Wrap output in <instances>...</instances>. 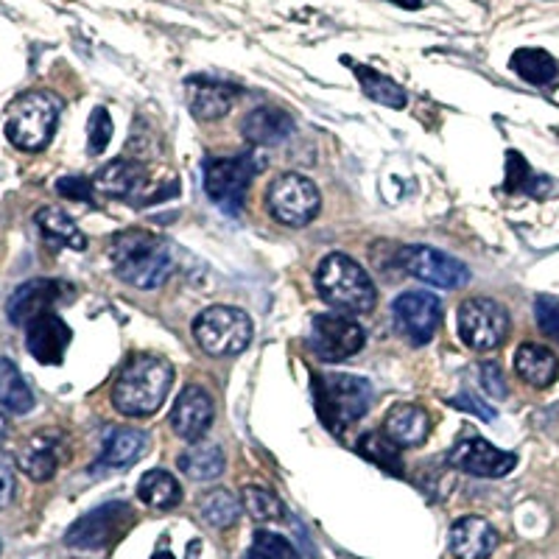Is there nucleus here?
Here are the masks:
<instances>
[{
  "instance_id": "obj_1",
  "label": "nucleus",
  "mask_w": 559,
  "mask_h": 559,
  "mask_svg": "<svg viewBox=\"0 0 559 559\" xmlns=\"http://www.w3.org/2000/svg\"><path fill=\"white\" fill-rule=\"evenodd\" d=\"M174 383V367L159 356H134L115 378L112 406L123 417H152L163 408Z\"/></svg>"
},
{
  "instance_id": "obj_2",
  "label": "nucleus",
  "mask_w": 559,
  "mask_h": 559,
  "mask_svg": "<svg viewBox=\"0 0 559 559\" xmlns=\"http://www.w3.org/2000/svg\"><path fill=\"white\" fill-rule=\"evenodd\" d=\"M115 274L134 288H159L174 272V254L168 243L148 229H127L112 241Z\"/></svg>"
},
{
  "instance_id": "obj_3",
  "label": "nucleus",
  "mask_w": 559,
  "mask_h": 559,
  "mask_svg": "<svg viewBox=\"0 0 559 559\" xmlns=\"http://www.w3.org/2000/svg\"><path fill=\"white\" fill-rule=\"evenodd\" d=\"M319 297L338 313H369L378 302V288L364 266L344 252H331L317 266Z\"/></svg>"
},
{
  "instance_id": "obj_4",
  "label": "nucleus",
  "mask_w": 559,
  "mask_h": 559,
  "mask_svg": "<svg viewBox=\"0 0 559 559\" xmlns=\"http://www.w3.org/2000/svg\"><path fill=\"white\" fill-rule=\"evenodd\" d=\"M59 112H62V104L51 93H43V90L23 93L7 107V121H3L7 140L20 152H43L57 132Z\"/></svg>"
},
{
  "instance_id": "obj_5",
  "label": "nucleus",
  "mask_w": 559,
  "mask_h": 559,
  "mask_svg": "<svg viewBox=\"0 0 559 559\" xmlns=\"http://www.w3.org/2000/svg\"><path fill=\"white\" fill-rule=\"evenodd\" d=\"M313 394H317L319 417L333 433L358 423L372 406L369 381L358 376H347V372H322V376H317L313 378Z\"/></svg>"
},
{
  "instance_id": "obj_6",
  "label": "nucleus",
  "mask_w": 559,
  "mask_h": 559,
  "mask_svg": "<svg viewBox=\"0 0 559 559\" xmlns=\"http://www.w3.org/2000/svg\"><path fill=\"white\" fill-rule=\"evenodd\" d=\"M252 319L233 306H210L193 319V338L213 358L238 356L252 342Z\"/></svg>"
},
{
  "instance_id": "obj_7",
  "label": "nucleus",
  "mask_w": 559,
  "mask_h": 559,
  "mask_svg": "<svg viewBox=\"0 0 559 559\" xmlns=\"http://www.w3.org/2000/svg\"><path fill=\"white\" fill-rule=\"evenodd\" d=\"M258 168L261 166L254 152H243L238 157H210L204 163V193L224 213L238 216L247 204V191Z\"/></svg>"
},
{
  "instance_id": "obj_8",
  "label": "nucleus",
  "mask_w": 559,
  "mask_h": 559,
  "mask_svg": "<svg viewBox=\"0 0 559 559\" xmlns=\"http://www.w3.org/2000/svg\"><path fill=\"white\" fill-rule=\"evenodd\" d=\"M459 338L476 353L498 349L509 336V311L489 297L464 299L456 311Z\"/></svg>"
},
{
  "instance_id": "obj_9",
  "label": "nucleus",
  "mask_w": 559,
  "mask_h": 559,
  "mask_svg": "<svg viewBox=\"0 0 559 559\" xmlns=\"http://www.w3.org/2000/svg\"><path fill=\"white\" fill-rule=\"evenodd\" d=\"M266 207L286 227H306L322 210L319 188L302 174H283L266 191Z\"/></svg>"
},
{
  "instance_id": "obj_10",
  "label": "nucleus",
  "mask_w": 559,
  "mask_h": 559,
  "mask_svg": "<svg viewBox=\"0 0 559 559\" xmlns=\"http://www.w3.org/2000/svg\"><path fill=\"white\" fill-rule=\"evenodd\" d=\"M134 521V512L129 503L109 501L104 507L93 509L84 518H79L64 534V546L79 548V551H98V548L112 546Z\"/></svg>"
},
{
  "instance_id": "obj_11",
  "label": "nucleus",
  "mask_w": 559,
  "mask_h": 559,
  "mask_svg": "<svg viewBox=\"0 0 559 559\" xmlns=\"http://www.w3.org/2000/svg\"><path fill=\"white\" fill-rule=\"evenodd\" d=\"M364 342H367V333H364L361 324L356 319H347L342 313H319L311 322V344L313 356L319 361L336 364L344 358H353L356 353H361Z\"/></svg>"
},
{
  "instance_id": "obj_12",
  "label": "nucleus",
  "mask_w": 559,
  "mask_h": 559,
  "mask_svg": "<svg viewBox=\"0 0 559 559\" xmlns=\"http://www.w3.org/2000/svg\"><path fill=\"white\" fill-rule=\"evenodd\" d=\"M394 328L414 347H423L433 338L442 322V302L431 292H403L392 306Z\"/></svg>"
},
{
  "instance_id": "obj_13",
  "label": "nucleus",
  "mask_w": 559,
  "mask_h": 559,
  "mask_svg": "<svg viewBox=\"0 0 559 559\" xmlns=\"http://www.w3.org/2000/svg\"><path fill=\"white\" fill-rule=\"evenodd\" d=\"M401 263L412 277L423 280L428 286L456 292V288L471 283V269L464 266L462 261H456L453 254L442 252V249L406 247L401 252Z\"/></svg>"
},
{
  "instance_id": "obj_14",
  "label": "nucleus",
  "mask_w": 559,
  "mask_h": 559,
  "mask_svg": "<svg viewBox=\"0 0 559 559\" xmlns=\"http://www.w3.org/2000/svg\"><path fill=\"white\" fill-rule=\"evenodd\" d=\"M448 462H451L456 471L476 478H503L518 467L515 453L501 451V448H496L484 437H473V433H464V437L459 439L456 445L451 448Z\"/></svg>"
},
{
  "instance_id": "obj_15",
  "label": "nucleus",
  "mask_w": 559,
  "mask_h": 559,
  "mask_svg": "<svg viewBox=\"0 0 559 559\" xmlns=\"http://www.w3.org/2000/svg\"><path fill=\"white\" fill-rule=\"evenodd\" d=\"M68 294H70V286L59 283V280H45V277L28 280V283H23L20 288H14V294L9 297L7 302L9 322L23 328V324L32 322L34 317H39V313L53 311V308H57Z\"/></svg>"
},
{
  "instance_id": "obj_16",
  "label": "nucleus",
  "mask_w": 559,
  "mask_h": 559,
  "mask_svg": "<svg viewBox=\"0 0 559 559\" xmlns=\"http://www.w3.org/2000/svg\"><path fill=\"white\" fill-rule=\"evenodd\" d=\"M213 417H216V403H213L207 389L193 383V386H185L174 403L171 428L185 442H199L213 426Z\"/></svg>"
},
{
  "instance_id": "obj_17",
  "label": "nucleus",
  "mask_w": 559,
  "mask_h": 559,
  "mask_svg": "<svg viewBox=\"0 0 559 559\" xmlns=\"http://www.w3.org/2000/svg\"><path fill=\"white\" fill-rule=\"evenodd\" d=\"M73 331L53 311H45L26 324V347L39 364L59 367L64 361Z\"/></svg>"
},
{
  "instance_id": "obj_18",
  "label": "nucleus",
  "mask_w": 559,
  "mask_h": 559,
  "mask_svg": "<svg viewBox=\"0 0 559 559\" xmlns=\"http://www.w3.org/2000/svg\"><path fill=\"white\" fill-rule=\"evenodd\" d=\"M238 90L213 76H191L185 82L188 107L199 121H218L233 109Z\"/></svg>"
},
{
  "instance_id": "obj_19",
  "label": "nucleus",
  "mask_w": 559,
  "mask_h": 559,
  "mask_svg": "<svg viewBox=\"0 0 559 559\" xmlns=\"http://www.w3.org/2000/svg\"><path fill=\"white\" fill-rule=\"evenodd\" d=\"M148 451V433L138 431V428H109L104 437V448L98 462L93 464V473L102 471H123L129 464L138 462L140 456H146Z\"/></svg>"
},
{
  "instance_id": "obj_20",
  "label": "nucleus",
  "mask_w": 559,
  "mask_h": 559,
  "mask_svg": "<svg viewBox=\"0 0 559 559\" xmlns=\"http://www.w3.org/2000/svg\"><path fill=\"white\" fill-rule=\"evenodd\" d=\"M498 548V532L478 515L459 518L451 528V551L456 559H487Z\"/></svg>"
},
{
  "instance_id": "obj_21",
  "label": "nucleus",
  "mask_w": 559,
  "mask_h": 559,
  "mask_svg": "<svg viewBox=\"0 0 559 559\" xmlns=\"http://www.w3.org/2000/svg\"><path fill=\"white\" fill-rule=\"evenodd\" d=\"M62 459V439L51 431H39L20 448L17 464L32 481H51Z\"/></svg>"
},
{
  "instance_id": "obj_22",
  "label": "nucleus",
  "mask_w": 559,
  "mask_h": 559,
  "mask_svg": "<svg viewBox=\"0 0 559 559\" xmlns=\"http://www.w3.org/2000/svg\"><path fill=\"white\" fill-rule=\"evenodd\" d=\"M383 433L397 448H419L431 433V417L426 408L414 406V403H397L389 408L386 419H383Z\"/></svg>"
},
{
  "instance_id": "obj_23",
  "label": "nucleus",
  "mask_w": 559,
  "mask_h": 559,
  "mask_svg": "<svg viewBox=\"0 0 559 559\" xmlns=\"http://www.w3.org/2000/svg\"><path fill=\"white\" fill-rule=\"evenodd\" d=\"M294 129H297L294 118L280 107H258L241 123V134L252 146H277V143H286L294 134Z\"/></svg>"
},
{
  "instance_id": "obj_24",
  "label": "nucleus",
  "mask_w": 559,
  "mask_h": 559,
  "mask_svg": "<svg viewBox=\"0 0 559 559\" xmlns=\"http://www.w3.org/2000/svg\"><path fill=\"white\" fill-rule=\"evenodd\" d=\"M93 188L102 191L104 197L112 199H134L138 202V193H143L146 188V171L140 163L132 159H112L93 179Z\"/></svg>"
},
{
  "instance_id": "obj_25",
  "label": "nucleus",
  "mask_w": 559,
  "mask_h": 559,
  "mask_svg": "<svg viewBox=\"0 0 559 559\" xmlns=\"http://www.w3.org/2000/svg\"><path fill=\"white\" fill-rule=\"evenodd\" d=\"M515 372L528 386L546 389L559 378V358L554 349L526 342L515 349Z\"/></svg>"
},
{
  "instance_id": "obj_26",
  "label": "nucleus",
  "mask_w": 559,
  "mask_h": 559,
  "mask_svg": "<svg viewBox=\"0 0 559 559\" xmlns=\"http://www.w3.org/2000/svg\"><path fill=\"white\" fill-rule=\"evenodd\" d=\"M34 222H37V227H39V233H43L45 241H51L53 247H68V249H73V252H82V249H87V238H84V233L79 229V224L73 222L68 213H62V210H57V207L37 210Z\"/></svg>"
},
{
  "instance_id": "obj_27",
  "label": "nucleus",
  "mask_w": 559,
  "mask_h": 559,
  "mask_svg": "<svg viewBox=\"0 0 559 559\" xmlns=\"http://www.w3.org/2000/svg\"><path fill=\"white\" fill-rule=\"evenodd\" d=\"M177 467L191 478V481H216L224 476L227 459L222 448L210 445V442H193V448L177 459Z\"/></svg>"
},
{
  "instance_id": "obj_28",
  "label": "nucleus",
  "mask_w": 559,
  "mask_h": 559,
  "mask_svg": "<svg viewBox=\"0 0 559 559\" xmlns=\"http://www.w3.org/2000/svg\"><path fill=\"white\" fill-rule=\"evenodd\" d=\"M509 68L515 70L523 82L537 84V87H548L559 79V62L543 48H521L512 53Z\"/></svg>"
},
{
  "instance_id": "obj_29",
  "label": "nucleus",
  "mask_w": 559,
  "mask_h": 559,
  "mask_svg": "<svg viewBox=\"0 0 559 559\" xmlns=\"http://www.w3.org/2000/svg\"><path fill=\"white\" fill-rule=\"evenodd\" d=\"M349 62V59H347ZM353 64V73H356L358 84H361L364 96H369L372 102L383 104V107H392V109H403L408 104V96L406 90L401 87V84L394 82V79L383 76V73H378V70H372L369 64Z\"/></svg>"
},
{
  "instance_id": "obj_30",
  "label": "nucleus",
  "mask_w": 559,
  "mask_h": 559,
  "mask_svg": "<svg viewBox=\"0 0 559 559\" xmlns=\"http://www.w3.org/2000/svg\"><path fill=\"white\" fill-rule=\"evenodd\" d=\"M0 408L12 414H28L34 408L32 386L9 358H0Z\"/></svg>"
},
{
  "instance_id": "obj_31",
  "label": "nucleus",
  "mask_w": 559,
  "mask_h": 559,
  "mask_svg": "<svg viewBox=\"0 0 559 559\" xmlns=\"http://www.w3.org/2000/svg\"><path fill=\"white\" fill-rule=\"evenodd\" d=\"M138 498L152 509H174L182 501V487L168 471H148L143 473L138 484Z\"/></svg>"
},
{
  "instance_id": "obj_32",
  "label": "nucleus",
  "mask_w": 559,
  "mask_h": 559,
  "mask_svg": "<svg viewBox=\"0 0 559 559\" xmlns=\"http://www.w3.org/2000/svg\"><path fill=\"white\" fill-rule=\"evenodd\" d=\"M358 456H364L367 462L378 464L381 471L392 473V476H403V456H401V448L394 445L392 439L386 437L383 431H369L358 439L356 445Z\"/></svg>"
},
{
  "instance_id": "obj_33",
  "label": "nucleus",
  "mask_w": 559,
  "mask_h": 559,
  "mask_svg": "<svg viewBox=\"0 0 559 559\" xmlns=\"http://www.w3.org/2000/svg\"><path fill=\"white\" fill-rule=\"evenodd\" d=\"M243 512L241 498H236L229 489H213L207 496H202L199 501V515L204 523H210L213 528H227L233 523H238Z\"/></svg>"
},
{
  "instance_id": "obj_34",
  "label": "nucleus",
  "mask_w": 559,
  "mask_h": 559,
  "mask_svg": "<svg viewBox=\"0 0 559 559\" xmlns=\"http://www.w3.org/2000/svg\"><path fill=\"white\" fill-rule=\"evenodd\" d=\"M241 503H243V512H247L252 521L269 523V521H280V518L286 515L283 501L263 487H243Z\"/></svg>"
},
{
  "instance_id": "obj_35",
  "label": "nucleus",
  "mask_w": 559,
  "mask_h": 559,
  "mask_svg": "<svg viewBox=\"0 0 559 559\" xmlns=\"http://www.w3.org/2000/svg\"><path fill=\"white\" fill-rule=\"evenodd\" d=\"M507 188L509 191H526L534 193V197H543L548 188V179L546 177H537V174L528 168L526 159L521 157L518 152H509L507 154Z\"/></svg>"
},
{
  "instance_id": "obj_36",
  "label": "nucleus",
  "mask_w": 559,
  "mask_h": 559,
  "mask_svg": "<svg viewBox=\"0 0 559 559\" xmlns=\"http://www.w3.org/2000/svg\"><path fill=\"white\" fill-rule=\"evenodd\" d=\"M243 559H299V554L283 534L258 532Z\"/></svg>"
},
{
  "instance_id": "obj_37",
  "label": "nucleus",
  "mask_w": 559,
  "mask_h": 559,
  "mask_svg": "<svg viewBox=\"0 0 559 559\" xmlns=\"http://www.w3.org/2000/svg\"><path fill=\"white\" fill-rule=\"evenodd\" d=\"M109 140H112V118H109L107 107H96L87 121V152L98 157L109 146Z\"/></svg>"
},
{
  "instance_id": "obj_38",
  "label": "nucleus",
  "mask_w": 559,
  "mask_h": 559,
  "mask_svg": "<svg viewBox=\"0 0 559 559\" xmlns=\"http://www.w3.org/2000/svg\"><path fill=\"white\" fill-rule=\"evenodd\" d=\"M534 317H537L540 331L546 333L551 342L559 344V299L557 297H537V302H534Z\"/></svg>"
},
{
  "instance_id": "obj_39",
  "label": "nucleus",
  "mask_w": 559,
  "mask_h": 559,
  "mask_svg": "<svg viewBox=\"0 0 559 559\" xmlns=\"http://www.w3.org/2000/svg\"><path fill=\"white\" fill-rule=\"evenodd\" d=\"M478 378H481V386L489 397H507V378H503V369L496 361H484L478 369Z\"/></svg>"
},
{
  "instance_id": "obj_40",
  "label": "nucleus",
  "mask_w": 559,
  "mask_h": 559,
  "mask_svg": "<svg viewBox=\"0 0 559 559\" xmlns=\"http://www.w3.org/2000/svg\"><path fill=\"white\" fill-rule=\"evenodd\" d=\"M57 191L59 197L64 199H73V202H93V182L84 177H62L57 182Z\"/></svg>"
},
{
  "instance_id": "obj_41",
  "label": "nucleus",
  "mask_w": 559,
  "mask_h": 559,
  "mask_svg": "<svg viewBox=\"0 0 559 559\" xmlns=\"http://www.w3.org/2000/svg\"><path fill=\"white\" fill-rule=\"evenodd\" d=\"M14 489H17V484H14L12 467L7 464V459H0V509H7L12 503Z\"/></svg>"
},
{
  "instance_id": "obj_42",
  "label": "nucleus",
  "mask_w": 559,
  "mask_h": 559,
  "mask_svg": "<svg viewBox=\"0 0 559 559\" xmlns=\"http://www.w3.org/2000/svg\"><path fill=\"white\" fill-rule=\"evenodd\" d=\"M451 406H462L464 412L478 414V417H484V419H492V417H496V414L489 412V408L484 406V403H478L471 392H462V394H459V397H453Z\"/></svg>"
},
{
  "instance_id": "obj_43",
  "label": "nucleus",
  "mask_w": 559,
  "mask_h": 559,
  "mask_svg": "<svg viewBox=\"0 0 559 559\" xmlns=\"http://www.w3.org/2000/svg\"><path fill=\"white\" fill-rule=\"evenodd\" d=\"M389 3H394V7H401V9H423V0H389Z\"/></svg>"
},
{
  "instance_id": "obj_44",
  "label": "nucleus",
  "mask_w": 559,
  "mask_h": 559,
  "mask_svg": "<svg viewBox=\"0 0 559 559\" xmlns=\"http://www.w3.org/2000/svg\"><path fill=\"white\" fill-rule=\"evenodd\" d=\"M7 431H9V419H7V412L0 408V439L7 437Z\"/></svg>"
},
{
  "instance_id": "obj_45",
  "label": "nucleus",
  "mask_w": 559,
  "mask_h": 559,
  "mask_svg": "<svg viewBox=\"0 0 559 559\" xmlns=\"http://www.w3.org/2000/svg\"><path fill=\"white\" fill-rule=\"evenodd\" d=\"M152 559H177V557H174V554L171 551H168V548H159V551L157 554H154V557Z\"/></svg>"
},
{
  "instance_id": "obj_46",
  "label": "nucleus",
  "mask_w": 559,
  "mask_h": 559,
  "mask_svg": "<svg viewBox=\"0 0 559 559\" xmlns=\"http://www.w3.org/2000/svg\"><path fill=\"white\" fill-rule=\"evenodd\" d=\"M0 554H3V543H0Z\"/></svg>"
}]
</instances>
